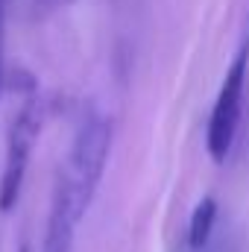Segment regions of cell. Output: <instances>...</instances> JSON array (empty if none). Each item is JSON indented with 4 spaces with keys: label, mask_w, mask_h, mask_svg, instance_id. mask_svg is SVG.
Here are the masks:
<instances>
[{
    "label": "cell",
    "mask_w": 249,
    "mask_h": 252,
    "mask_svg": "<svg viewBox=\"0 0 249 252\" xmlns=\"http://www.w3.org/2000/svg\"><path fill=\"white\" fill-rule=\"evenodd\" d=\"M109 156H112V124L103 115H88L79 124L73 144L56 173L41 252H73L76 232L97 196Z\"/></svg>",
    "instance_id": "obj_1"
},
{
    "label": "cell",
    "mask_w": 249,
    "mask_h": 252,
    "mask_svg": "<svg viewBox=\"0 0 249 252\" xmlns=\"http://www.w3.org/2000/svg\"><path fill=\"white\" fill-rule=\"evenodd\" d=\"M44 129V103L38 94H30L21 109L12 115L6 129V150H3V167H0V211L9 214L24 190V179L32 161V150Z\"/></svg>",
    "instance_id": "obj_3"
},
{
    "label": "cell",
    "mask_w": 249,
    "mask_h": 252,
    "mask_svg": "<svg viewBox=\"0 0 249 252\" xmlns=\"http://www.w3.org/2000/svg\"><path fill=\"white\" fill-rule=\"evenodd\" d=\"M35 6L38 9H50V6H56V0H35Z\"/></svg>",
    "instance_id": "obj_6"
},
{
    "label": "cell",
    "mask_w": 249,
    "mask_h": 252,
    "mask_svg": "<svg viewBox=\"0 0 249 252\" xmlns=\"http://www.w3.org/2000/svg\"><path fill=\"white\" fill-rule=\"evenodd\" d=\"M18 252H32V250H30V244H21V247H18Z\"/></svg>",
    "instance_id": "obj_7"
},
{
    "label": "cell",
    "mask_w": 249,
    "mask_h": 252,
    "mask_svg": "<svg viewBox=\"0 0 249 252\" xmlns=\"http://www.w3.org/2000/svg\"><path fill=\"white\" fill-rule=\"evenodd\" d=\"M247 76H249V30L238 41V50L223 73L217 100L208 115L205 129V150L214 164H223L232 156V147L238 141V129L244 121V97H247Z\"/></svg>",
    "instance_id": "obj_2"
},
{
    "label": "cell",
    "mask_w": 249,
    "mask_h": 252,
    "mask_svg": "<svg viewBox=\"0 0 249 252\" xmlns=\"http://www.w3.org/2000/svg\"><path fill=\"white\" fill-rule=\"evenodd\" d=\"M217 226V199L214 196H202L193 211H190V223H187V250L190 252H202L208 250L211 235Z\"/></svg>",
    "instance_id": "obj_4"
},
{
    "label": "cell",
    "mask_w": 249,
    "mask_h": 252,
    "mask_svg": "<svg viewBox=\"0 0 249 252\" xmlns=\"http://www.w3.org/2000/svg\"><path fill=\"white\" fill-rule=\"evenodd\" d=\"M6 6H9V0H0V79H3V30H6Z\"/></svg>",
    "instance_id": "obj_5"
}]
</instances>
